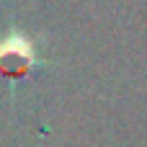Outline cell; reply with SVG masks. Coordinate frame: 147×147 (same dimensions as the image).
<instances>
[{
  "label": "cell",
  "mask_w": 147,
  "mask_h": 147,
  "mask_svg": "<svg viewBox=\"0 0 147 147\" xmlns=\"http://www.w3.org/2000/svg\"><path fill=\"white\" fill-rule=\"evenodd\" d=\"M36 65V49L23 34H10L0 41V72L26 75Z\"/></svg>",
  "instance_id": "1"
}]
</instances>
